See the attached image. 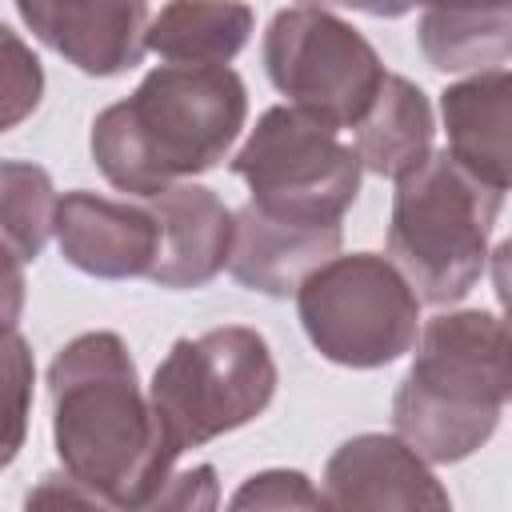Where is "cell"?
Instances as JSON below:
<instances>
[{"mask_svg":"<svg viewBox=\"0 0 512 512\" xmlns=\"http://www.w3.org/2000/svg\"><path fill=\"white\" fill-rule=\"evenodd\" d=\"M328 508H448V492L396 436H356L324 468Z\"/></svg>","mask_w":512,"mask_h":512,"instance_id":"7c38bea8","label":"cell"},{"mask_svg":"<svg viewBox=\"0 0 512 512\" xmlns=\"http://www.w3.org/2000/svg\"><path fill=\"white\" fill-rule=\"evenodd\" d=\"M32 352L12 324H0V468H8L28 432L32 408Z\"/></svg>","mask_w":512,"mask_h":512,"instance_id":"d6986e66","label":"cell"},{"mask_svg":"<svg viewBox=\"0 0 512 512\" xmlns=\"http://www.w3.org/2000/svg\"><path fill=\"white\" fill-rule=\"evenodd\" d=\"M56 192L44 168L0 160V244L20 260H36L52 236Z\"/></svg>","mask_w":512,"mask_h":512,"instance_id":"ac0fdd59","label":"cell"},{"mask_svg":"<svg viewBox=\"0 0 512 512\" xmlns=\"http://www.w3.org/2000/svg\"><path fill=\"white\" fill-rule=\"evenodd\" d=\"M420 48L440 72L500 68L512 48V0H420Z\"/></svg>","mask_w":512,"mask_h":512,"instance_id":"2e32d148","label":"cell"},{"mask_svg":"<svg viewBox=\"0 0 512 512\" xmlns=\"http://www.w3.org/2000/svg\"><path fill=\"white\" fill-rule=\"evenodd\" d=\"M232 172L252 188L256 208L292 220H340L360 188L356 148L336 124L296 104L260 116Z\"/></svg>","mask_w":512,"mask_h":512,"instance_id":"52a82bcc","label":"cell"},{"mask_svg":"<svg viewBox=\"0 0 512 512\" xmlns=\"http://www.w3.org/2000/svg\"><path fill=\"white\" fill-rule=\"evenodd\" d=\"M276 392V364L260 332L228 324L176 340L152 376V420L172 456L256 420Z\"/></svg>","mask_w":512,"mask_h":512,"instance_id":"5b68a950","label":"cell"},{"mask_svg":"<svg viewBox=\"0 0 512 512\" xmlns=\"http://www.w3.org/2000/svg\"><path fill=\"white\" fill-rule=\"evenodd\" d=\"M232 508H324V496L300 472H260L232 496Z\"/></svg>","mask_w":512,"mask_h":512,"instance_id":"44dd1931","label":"cell"},{"mask_svg":"<svg viewBox=\"0 0 512 512\" xmlns=\"http://www.w3.org/2000/svg\"><path fill=\"white\" fill-rule=\"evenodd\" d=\"M352 132H356L360 168H368L376 176H388V180H400L424 156H432V108H428V96L416 84H408L404 76H388L384 72L372 104L352 124Z\"/></svg>","mask_w":512,"mask_h":512,"instance_id":"9a60e30c","label":"cell"},{"mask_svg":"<svg viewBox=\"0 0 512 512\" xmlns=\"http://www.w3.org/2000/svg\"><path fill=\"white\" fill-rule=\"evenodd\" d=\"M264 64L272 84L304 112L352 128L372 104L384 64L376 48L324 8H284L268 24Z\"/></svg>","mask_w":512,"mask_h":512,"instance_id":"ba28073f","label":"cell"},{"mask_svg":"<svg viewBox=\"0 0 512 512\" xmlns=\"http://www.w3.org/2000/svg\"><path fill=\"white\" fill-rule=\"evenodd\" d=\"M24 260L0 244V324H16L24 312Z\"/></svg>","mask_w":512,"mask_h":512,"instance_id":"7402d4cb","label":"cell"},{"mask_svg":"<svg viewBox=\"0 0 512 512\" xmlns=\"http://www.w3.org/2000/svg\"><path fill=\"white\" fill-rule=\"evenodd\" d=\"M156 216V260L148 276L160 288H200L224 264L232 248V212L212 188L172 184L148 196Z\"/></svg>","mask_w":512,"mask_h":512,"instance_id":"4fadbf2b","label":"cell"},{"mask_svg":"<svg viewBox=\"0 0 512 512\" xmlns=\"http://www.w3.org/2000/svg\"><path fill=\"white\" fill-rule=\"evenodd\" d=\"M24 24L88 76H116L144 56L148 0H16Z\"/></svg>","mask_w":512,"mask_h":512,"instance_id":"9c48e42d","label":"cell"},{"mask_svg":"<svg viewBox=\"0 0 512 512\" xmlns=\"http://www.w3.org/2000/svg\"><path fill=\"white\" fill-rule=\"evenodd\" d=\"M40 92H44L40 60L16 32L0 24V132L28 120L40 104Z\"/></svg>","mask_w":512,"mask_h":512,"instance_id":"ffe728a7","label":"cell"},{"mask_svg":"<svg viewBox=\"0 0 512 512\" xmlns=\"http://www.w3.org/2000/svg\"><path fill=\"white\" fill-rule=\"evenodd\" d=\"M52 436L64 476L92 508H152L172 476V452L160 440L136 368L116 332L76 336L48 372Z\"/></svg>","mask_w":512,"mask_h":512,"instance_id":"6da1fadb","label":"cell"},{"mask_svg":"<svg viewBox=\"0 0 512 512\" xmlns=\"http://www.w3.org/2000/svg\"><path fill=\"white\" fill-rule=\"evenodd\" d=\"M252 32L240 0H172L144 32V48L172 64H228Z\"/></svg>","mask_w":512,"mask_h":512,"instance_id":"e0dca14e","label":"cell"},{"mask_svg":"<svg viewBox=\"0 0 512 512\" xmlns=\"http://www.w3.org/2000/svg\"><path fill=\"white\" fill-rule=\"evenodd\" d=\"M308 340L332 364L380 368L416 344L420 304L396 264L372 252L332 256L296 288Z\"/></svg>","mask_w":512,"mask_h":512,"instance_id":"8992f818","label":"cell"},{"mask_svg":"<svg viewBox=\"0 0 512 512\" xmlns=\"http://www.w3.org/2000/svg\"><path fill=\"white\" fill-rule=\"evenodd\" d=\"M504 400V320L492 312H448L428 320L420 332L412 372L392 400V424L416 456L432 464H456L496 432Z\"/></svg>","mask_w":512,"mask_h":512,"instance_id":"3957f363","label":"cell"},{"mask_svg":"<svg viewBox=\"0 0 512 512\" xmlns=\"http://www.w3.org/2000/svg\"><path fill=\"white\" fill-rule=\"evenodd\" d=\"M340 252V220H292L272 216L256 204L232 216V276L264 296H288Z\"/></svg>","mask_w":512,"mask_h":512,"instance_id":"8fae6325","label":"cell"},{"mask_svg":"<svg viewBox=\"0 0 512 512\" xmlns=\"http://www.w3.org/2000/svg\"><path fill=\"white\" fill-rule=\"evenodd\" d=\"M448 128V156L492 188H508L512 168V76L508 68L476 72L440 100Z\"/></svg>","mask_w":512,"mask_h":512,"instance_id":"5bb4252c","label":"cell"},{"mask_svg":"<svg viewBox=\"0 0 512 512\" xmlns=\"http://www.w3.org/2000/svg\"><path fill=\"white\" fill-rule=\"evenodd\" d=\"M248 116L244 80L224 64H160L92 124L100 172L132 196H156L224 160Z\"/></svg>","mask_w":512,"mask_h":512,"instance_id":"7a4b0ae2","label":"cell"},{"mask_svg":"<svg viewBox=\"0 0 512 512\" xmlns=\"http://www.w3.org/2000/svg\"><path fill=\"white\" fill-rule=\"evenodd\" d=\"M308 8H356V12H368V16H404L416 0H300Z\"/></svg>","mask_w":512,"mask_h":512,"instance_id":"603a6c76","label":"cell"},{"mask_svg":"<svg viewBox=\"0 0 512 512\" xmlns=\"http://www.w3.org/2000/svg\"><path fill=\"white\" fill-rule=\"evenodd\" d=\"M52 232L72 268L104 280L148 276L160 240L148 204L104 200L92 192H68L56 200Z\"/></svg>","mask_w":512,"mask_h":512,"instance_id":"30bf717a","label":"cell"},{"mask_svg":"<svg viewBox=\"0 0 512 512\" xmlns=\"http://www.w3.org/2000/svg\"><path fill=\"white\" fill-rule=\"evenodd\" d=\"M500 200V188L464 172L448 152L424 156L396 180L388 252L428 304H452L484 276Z\"/></svg>","mask_w":512,"mask_h":512,"instance_id":"277c9868","label":"cell"}]
</instances>
